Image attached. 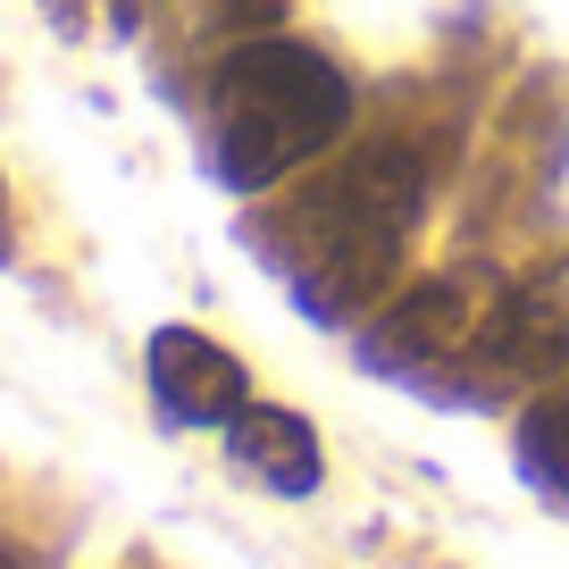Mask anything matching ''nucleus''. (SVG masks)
<instances>
[{"mask_svg": "<svg viewBox=\"0 0 569 569\" xmlns=\"http://www.w3.org/2000/svg\"><path fill=\"white\" fill-rule=\"evenodd\" d=\"M427 201V168L410 142H360L343 160H327L319 177H302L284 193V210L268 218V251L302 302L343 319V310L377 302L393 284V260L410 251Z\"/></svg>", "mask_w": 569, "mask_h": 569, "instance_id": "nucleus-1", "label": "nucleus"}, {"mask_svg": "<svg viewBox=\"0 0 569 569\" xmlns=\"http://www.w3.org/2000/svg\"><path fill=\"white\" fill-rule=\"evenodd\" d=\"M343 126H352V84L310 42H234L210 76V168L234 193H260V184H284L293 168L327 160Z\"/></svg>", "mask_w": 569, "mask_h": 569, "instance_id": "nucleus-2", "label": "nucleus"}, {"mask_svg": "<svg viewBox=\"0 0 569 569\" xmlns=\"http://www.w3.org/2000/svg\"><path fill=\"white\" fill-rule=\"evenodd\" d=\"M151 393H160V410L177 427H227L234 410L251 402L243 360H234L227 343L193 336V327H160V336H151Z\"/></svg>", "mask_w": 569, "mask_h": 569, "instance_id": "nucleus-3", "label": "nucleus"}, {"mask_svg": "<svg viewBox=\"0 0 569 569\" xmlns=\"http://www.w3.org/2000/svg\"><path fill=\"white\" fill-rule=\"evenodd\" d=\"M227 452H234V469H251V478L268 486V495H310V486H319V469H327L310 419L268 410V402H243V410L227 419Z\"/></svg>", "mask_w": 569, "mask_h": 569, "instance_id": "nucleus-4", "label": "nucleus"}, {"mask_svg": "<svg viewBox=\"0 0 569 569\" xmlns=\"http://www.w3.org/2000/svg\"><path fill=\"white\" fill-rule=\"evenodd\" d=\"M519 469H528L552 502H569V386H545L519 410Z\"/></svg>", "mask_w": 569, "mask_h": 569, "instance_id": "nucleus-5", "label": "nucleus"}, {"mask_svg": "<svg viewBox=\"0 0 569 569\" xmlns=\"http://www.w3.org/2000/svg\"><path fill=\"white\" fill-rule=\"evenodd\" d=\"M0 260H9V184H0Z\"/></svg>", "mask_w": 569, "mask_h": 569, "instance_id": "nucleus-6", "label": "nucleus"}, {"mask_svg": "<svg viewBox=\"0 0 569 569\" xmlns=\"http://www.w3.org/2000/svg\"><path fill=\"white\" fill-rule=\"evenodd\" d=\"M0 569H26V561H18V552H0Z\"/></svg>", "mask_w": 569, "mask_h": 569, "instance_id": "nucleus-7", "label": "nucleus"}]
</instances>
